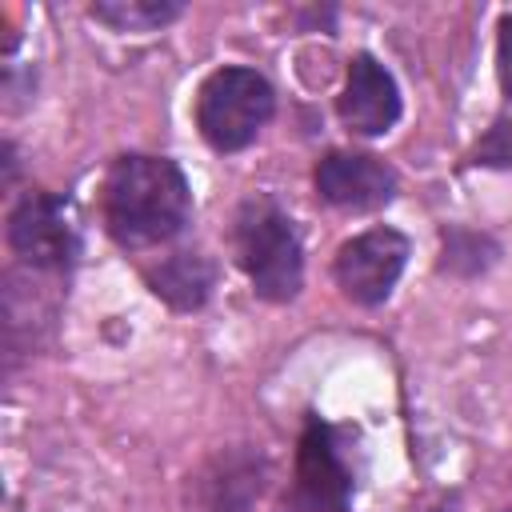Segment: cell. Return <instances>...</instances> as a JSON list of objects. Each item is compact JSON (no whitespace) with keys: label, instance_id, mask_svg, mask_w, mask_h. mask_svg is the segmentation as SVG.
<instances>
[{"label":"cell","instance_id":"cell-1","mask_svg":"<svg viewBox=\"0 0 512 512\" xmlns=\"http://www.w3.org/2000/svg\"><path fill=\"white\" fill-rule=\"evenodd\" d=\"M100 216L124 252H144L176 240L192 220V188L168 156H120L100 188Z\"/></svg>","mask_w":512,"mask_h":512},{"label":"cell","instance_id":"cell-2","mask_svg":"<svg viewBox=\"0 0 512 512\" xmlns=\"http://www.w3.org/2000/svg\"><path fill=\"white\" fill-rule=\"evenodd\" d=\"M232 252L252 292L288 304L304 288V244L292 216L272 196H248L232 216Z\"/></svg>","mask_w":512,"mask_h":512},{"label":"cell","instance_id":"cell-3","mask_svg":"<svg viewBox=\"0 0 512 512\" xmlns=\"http://www.w3.org/2000/svg\"><path fill=\"white\" fill-rule=\"evenodd\" d=\"M276 112L272 84L244 64L216 68L196 92V128L212 152L248 148Z\"/></svg>","mask_w":512,"mask_h":512},{"label":"cell","instance_id":"cell-4","mask_svg":"<svg viewBox=\"0 0 512 512\" xmlns=\"http://www.w3.org/2000/svg\"><path fill=\"white\" fill-rule=\"evenodd\" d=\"M352 488L356 480H352V464L344 456L340 432L320 416H308L296 444L292 512H348Z\"/></svg>","mask_w":512,"mask_h":512},{"label":"cell","instance_id":"cell-5","mask_svg":"<svg viewBox=\"0 0 512 512\" xmlns=\"http://www.w3.org/2000/svg\"><path fill=\"white\" fill-rule=\"evenodd\" d=\"M408 236L396 232V228H368L352 240H344L336 248V260H332V276L340 284V292L352 300V304H364V308H376L392 296L396 280L404 276L408 268Z\"/></svg>","mask_w":512,"mask_h":512},{"label":"cell","instance_id":"cell-6","mask_svg":"<svg viewBox=\"0 0 512 512\" xmlns=\"http://www.w3.org/2000/svg\"><path fill=\"white\" fill-rule=\"evenodd\" d=\"M8 248L32 268H68L80 256L72 212L52 192H28L8 212Z\"/></svg>","mask_w":512,"mask_h":512},{"label":"cell","instance_id":"cell-7","mask_svg":"<svg viewBox=\"0 0 512 512\" xmlns=\"http://www.w3.org/2000/svg\"><path fill=\"white\" fill-rule=\"evenodd\" d=\"M320 200L340 212H376L396 196V172L372 152H328L312 168Z\"/></svg>","mask_w":512,"mask_h":512},{"label":"cell","instance_id":"cell-8","mask_svg":"<svg viewBox=\"0 0 512 512\" xmlns=\"http://www.w3.org/2000/svg\"><path fill=\"white\" fill-rule=\"evenodd\" d=\"M336 112L344 120L348 132L356 136H384L396 128L404 100L400 88L392 80V72L372 56V52H356L344 76V92L336 100Z\"/></svg>","mask_w":512,"mask_h":512},{"label":"cell","instance_id":"cell-9","mask_svg":"<svg viewBox=\"0 0 512 512\" xmlns=\"http://www.w3.org/2000/svg\"><path fill=\"white\" fill-rule=\"evenodd\" d=\"M264 492V460L252 452H224L200 476L204 512H252Z\"/></svg>","mask_w":512,"mask_h":512},{"label":"cell","instance_id":"cell-10","mask_svg":"<svg viewBox=\"0 0 512 512\" xmlns=\"http://www.w3.org/2000/svg\"><path fill=\"white\" fill-rule=\"evenodd\" d=\"M144 280L148 288L176 312H192L200 308L208 296H212V284H216V268L204 252H192V248H180V252H168L160 256L156 264L144 268Z\"/></svg>","mask_w":512,"mask_h":512},{"label":"cell","instance_id":"cell-11","mask_svg":"<svg viewBox=\"0 0 512 512\" xmlns=\"http://www.w3.org/2000/svg\"><path fill=\"white\" fill-rule=\"evenodd\" d=\"M112 32H156L180 16L176 0H96L88 8Z\"/></svg>","mask_w":512,"mask_h":512},{"label":"cell","instance_id":"cell-12","mask_svg":"<svg viewBox=\"0 0 512 512\" xmlns=\"http://www.w3.org/2000/svg\"><path fill=\"white\" fill-rule=\"evenodd\" d=\"M476 164H488V168H508L512 164V112H500L496 124L484 132V140L476 144L472 152Z\"/></svg>","mask_w":512,"mask_h":512},{"label":"cell","instance_id":"cell-13","mask_svg":"<svg viewBox=\"0 0 512 512\" xmlns=\"http://www.w3.org/2000/svg\"><path fill=\"white\" fill-rule=\"evenodd\" d=\"M496 76L504 92V112H512V16H500L496 32Z\"/></svg>","mask_w":512,"mask_h":512}]
</instances>
